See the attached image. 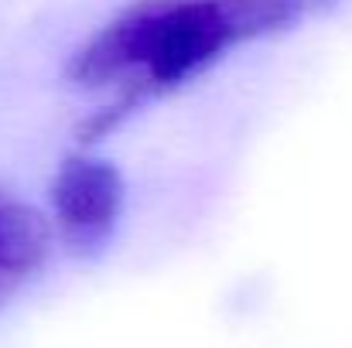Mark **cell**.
Masks as SVG:
<instances>
[{
	"mask_svg": "<svg viewBox=\"0 0 352 348\" xmlns=\"http://www.w3.org/2000/svg\"><path fill=\"white\" fill-rule=\"evenodd\" d=\"M239 41L223 0H137L76 55L82 89H117L113 113L188 82Z\"/></svg>",
	"mask_w": 352,
	"mask_h": 348,
	"instance_id": "cell-1",
	"label": "cell"
},
{
	"mask_svg": "<svg viewBox=\"0 0 352 348\" xmlns=\"http://www.w3.org/2000/svg\"><path fill=\"white\" fill-rule=\"evenodd\" d=\"M55 222L69 249H100L120 219L123 185L120 174L96 157H69L52 185Z\"/></svg>",
	"mask_w": 352,
	"mask_h": 348,
	"instance_id": "cell-2",
	"label": "cell"
},
{
	"mask_svg": "<svg viewBox=\"0 0 352 348\" xmlns=\"http://www.w3.org/2000/svg\"><path fill=\"white\" fill-rule=\"evenodd\" d=\"M48 246V222L31 205L0 192V304L45 266Z\"/></svg>",
	"mask_w": 352,
	"mask_h": 348,
	"instance_id": "cell-3",
	"label": "cell"
}]
</instances>
